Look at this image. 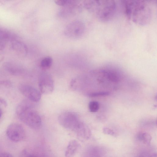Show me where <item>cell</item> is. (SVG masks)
<instances>
[{"label": "cell", "mask_w": 157, "mask_h": 157, "mask_svg": "<svg viewBox=\"0 0 157 157\" xmlns=\"http://www.w3.org/2000/svg\"><path fill=\"white\" fill-rule=\"evenodd\" d=\"M124 13L127 17L135 23L145 25L152 17V10L147 2L143 0L123 1Z\"/></svg>", "instance_id": "1"}, {"label": "cell", "mask_w": 157, "mask_h": 157, "mask_svg": "<svg viewBox=\"0 0 157 157\" xmlns=\"http://www.w3.org/2000/svg\"><path fill=\"white\" fill-rule=\"evenodd\" d=\"M83 5L87 10L93 13L98 20L104 22L111 20L117 10V3L113 0H85Z\"/></svg>", "instance_id": "2"}, {"label": "cell", "mask_w": 157, "mask_h": 157, "mask_svg": "<svg viewBox=\"0 0 157 157\" xmlns=\"http://www.w3.org/2000/svg\"><path fill=\"white\" fill-rule=\"evenodd\" d=\"M18 115L21 121L31 128L38 129L41 125L42 120L40 115L33 108L25 110Z\"/></svg>", "instance_id": "3"}, {"label": "cell", "mask_w": 157, "mask_h": 157, "mask_svg": "<svg viewBox=\"0 0 157 157\" xmlns=\"http://www.w3.org/2000/svg\"><path fill=\"white\" fill-rule=\"evenodd\" d=\"M58 121L62 127L73 131L80 121L77 114L72 111L62 113L58 117Z\"/></svg>", "instance_id": "4"}, {"label": "cell", "mask_w": 157, "mask_h": 157, "mask_svg": "<svg viewBox=\"0 0 157 157\" xmlns=\"http://www.w3.org/2000/svg\"><path fill=\"white\" fill-rule=\"evenodd\" d=\"M85 25L82 21L76 20L69 23L64 29L65 36L72 39H77L82 36L85 30Z\"/></svg>", "instance_id": "5"}, {"label": "cell", "mask_w": 157, "mask_h": 157, "mask_svg": "<svg viewBox=\"0 0 157 157\" xmlns=\"http://www.w3.org/2000/svg\"><path fill=\"white\" fill-rule=\"evenodd\" d=\"M6 134L8 138L11 141L19 142L24 139L25 132L21 125L17 123H13L7 127Z\"/></svg>", "instance_id": "6"}, {"label": "cell", "mask_w": 157, "mask_h": 157, "mask_svg": "<svg viewBox=\"0 0 157 157\" xmlns=\"http://www.w3.org/2000/svg\"><path fill=\"white\" fill-rule=\"evenodd\" d=\"M38 86L41 92L44 94L52 93L54 89V82L52 76L47 73H43L38 79Z\"/></svg>", "instance_id": "7"}, {"label": "cell", "mask_w": 157, "mask_h": 157, "mask_svg": "<svg viewBox=\"0 0 157 157\" xmlns=\"http://www.w3.org/2000/svg\"><path fill=\"white\" fill-rule=\"evenodd\" d=\"M20 91L27 99L34 102L39 101L41 98L40 91L35 87L28 85L19 86Z\"/></svg>", "instance_id": "8"}, {"label": "cell", "mask_w": 157, "mask_h": 157, "mask_svg": "<svg viewBox=\"0 0 157 157\" xmlns=\"http://www.w3.org/2000/svg\"><path fill=\"white\" fill-rule=\"evenodd\" d=\"M80 140H88L91 136V131L84 123L80 121L73 131Z\"/></svg>", "instance_id": "9"}, {"label": "cell", "mask_w": 157, "mask_h": 157, "mask_svg": "<svg viewBox=\"0 0 157 157\" xmlns=\"http://www.w3.org/2000/svg\"><path fill=\"white\" fill-rule=\"evenodd\" d=\"M105 153V150L102 147L92 146L87 148L84 155V157H103Z\"/></svg>", "instance_id": "10"}, {"label": "cell", "mask_w": 157, "mask_h": 157, "mask_svg": "<svg viewBox=\"0 0 157 157\" xmlns=\"http://www.w3.org/2000/svg\"><path fill=\"white\" fill-rule=\"evenodd\" d=\"M11 42V47L14 51L21 56H26L28 52V48L24 43L17 40Z\"/></svg>", "instance_id": "11"}, {"label": "cell", "mask_w": 157, "mask_h": 157, "mask_svg": "<svg viewBox=\"0 0 157 157\" xmlns=\"http://www.w3.org/2000/svg\"><path fill=\"white\" fill-rule=\"evenodd\" d=\"M80 147V144L76 140H73L70 141L65 151V157H73L76 153Z\"/></svg>", "instance_id": "12"}, {"label": "cell", "mask_w": 157, "mask_h": 157, "mask_svg": "<svg viewBox=\"0 0 157 157\" xmlns=\"http://www.w3.org/2000/svg\"><path fill=\"white\" fill-rule=\"evenodd\" d=\"M34 102L28 99L22 100L18 105L16 109V112L17 115L21 112L27 109L33 108Z\"/></svg>", "instance_id": "13"}, {"label": "cell", "mask_w": 157, "mask_h": 157, "mask_svg": "<svg viewBox=\"0 0 157 157\" xmlns=\"http://www.w3.org/2000/svg\"><path fill=\"white\" fill-rule=\"evenodd\" d=\"M0 36L6 42L17 40V35L13 33L4 28L0 27Z\"/></svg>", "instance_id": "14"}, {"label": "cell", "mask_w": 157, "mask_h": 157, "mask_svg": "<svg viewBox=\"0 0 157 157\" xmlns=\"http://www.w3.org/2000/svg\"><path fill=\"white\" fill-rule=\"evenodd\" d=\"M137 140L144 144L149 145L152 140L151 136L148 133L145 132H140L136 136Z\"/></svg>", "instance_id": "15"}, {"label": "cell", "mask_w": 157, "mask_h": 157, "mask_svg": "<svg viewBox=\"0 0 157 157\" xmlns=\"http://www.w3.org/2000/svg\"><path fill=\"white\" fill-rule=\"evenodd\" d=\"M52 61V59L51 57H45L41 60L40 63V66L43 69H48L51 66Z\"/></svg>", "instance_id": "16"}, {"label": "cell", "mask_w": 157, "mask_h": 157, "mask_svg": "<svg viewBox=\"0 0 157 157\" xmlns=\"http://www.w3.org/2000/svg\"><path fill=\"white\" fill-rule=\"evenodd\" d=\"M6 68L9 72L13 75H20L22 72L21 68L14 65L13 66L12 65L9 64Z\"/></svg>", "instance_id": "17"}, {"label": "cell", "mask_w": 157, "mask_h": 157, "mask_svg": "<svg viewBox=\"0 0 157 157\" xmlns=\"http://www.w3.org/2000/svg\"><path fill=\"white\" fill-rule=\"evenodd\" d=\"M105 74L108 79L113 82H117L119 80L117 75L114 72L110 71L105 70Z\"/></svg>", "instance_id": "18"}, {"label": "cell", "mask_w": 157, "mask_h": 157, "mask_svg": "<svg viewBox=\"0 0 157 157\" xmlns=\"http://www.w3.org/2000/svg\"><path fill=\"white\" fill-rule=\"evenodd\" d=\"M89 108L90 111L95 112L98 111L99 108V103L96 101H92L89 104Z\"/></svg>", "instance_id": "19"}, {"label": "cell", "mask_w": 157, "mask_h": 157, "mask_svg": "<svg viewBox=\"0 0 157 157\" xmlns=\"http://www.w3.org/2000/svg\"><path fill=\"white\" fill-rule=\"evenodd\" d=\"M73 1V0H56L55 1V2L59 6L65 7L71 3Z\"/></svg>", "instance_id": "20"}, {"label": "cell", "mask_w": 157, "mask_h": 157, "mask_svg": "<svg viewBox=\"0 0 157 157\" xmlns=\"http://www.w3.org/2000/svg\"><path fill=\"white\" fill-rule=\"evenodd\" d=\"M110 93L108 92L102 91L96 92H92L89 93L88 95L90 97H95L99 96H107L109 95Z\"/></svg>", "instance_id": "21"}, {"label": "cell", "mask_w": 157, "mask_h": 157, "mask_svg": "<svg viewBox=\"0 0 157 157\" xmlns=\"http://www.w3.org/2000/svg\"><path fill=\"white\" fill-rule=\"evenodd\" d=\"M103 133L105 134L116 137L117 134L112 129L104 127L102 129Z\"/></svg>", "instance_id": "22"}, {"label": "cell", "mask_w": 157, "mask_h": 157, "mask_svg": "<svg viewBox=\"0 0 157 157\" xmlns=\"http://www.w3.org/2000/svg\"><path fill=\"white\" fill-rule=\"evenodd\" d=\"M138 157H157L155 153L151 154L147 152H143L140 153Z\"/></svg>", "instance_id": "23"}, {"label": "cell", "mask_w": 157, "mask_h": 157, "mask_svg": "<svg viewBox=\"0 0 157 157\" xmlns=\"http://www.w3.org/2000/svg\"><path fill=\"white\" fill-rule=\"evenodd\" d=\"M6 42L0 36V50L4 49L6 46Z\"/></svg>", "instance_id": "24"}, {"label": "cell", "mask_w": 157, "mask_h": 157, "mask_svg": "<svg viewBox=\"0 0 157 157\" xmlns=\"http://www.w3.org/2000/svg\"><path fill=\"white\" fill-rule=\"evenodd\" d=\"M0 157H13L10 153L7 152H2L0 153Z\"/></svg>", "instance_id": "25"}, {"label": "cell", "mask_w": 157, "mask_h": 157, "mask_svg": "<svg viewBox=\"0 0 157 157\" xmlns=\"http://www.w3.org/2000/svg\"><path fill=\"white\" fill-rule=\"evenodd\" d=\"M23 154L21 157H37L34 155L27 153L26 151H24Z\"/></svg>", "instance_id": "26"}, {"label": "cell", "mask_w": 157, "mask_h": 157, "mask_svg": "<svg viewBox=\"0 0 157 157\" xmlns=\"http://www.w3.org/2000/svg\"><path fill=\"white\" fill-rule=\"evenodd\" d=\"M0 104L3 105L5 106H6L7 104L6 101L4 99L0 97Z\"/></svg>", "instance_id": "27"}, {"label": "cell", "mask_w": 157, "mask_h": 157, "mask_svg": "<svg viewBox=\"0 0 157 157\" xmlns=\"http://www.w3.org/2000/svg\"><path fill=\"white\" fill-rule=\"evenodd\" d=\"M2 112L1 109L0 108V119L1 118V117L2 115Z\"/></svg>", "instance_id": "28"}]
</instances>
